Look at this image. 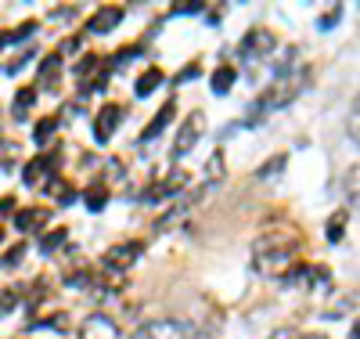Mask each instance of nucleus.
<instances>
[{
	"instance_id": "nucleus-1",
	"label": "nucleus",
	"mask_w": 360,
	"mask_h": 339,
	"mask_svg": "<svg viewBox=\"0 0 360 339\" xmlns=\"http://www.w3.org/2000/svg\"><path fill=\"white\" fill-rule=\"evenodd\" d=\"M295 249H299V235H285V238L266 235V238H259L252 245V267L259 274H270V278L288 274L292 260H295Z\"/></svg>"
},
{
	"instance_id": "nucleus-2",
	"label": "nucleus",
	"mask_w": 360,
	"mask_h": 339,
	"mask_svg": "<svg viewBox=\"0 0 360 339\" xmlns=\"http://www.w3.org/2000/svg\"><path fill=\"white\" fill-rule=\"evenodd\" d=\"M310 83V69H285L274 83L259 94V109H281L288 101H295V94Z\"/></svg>"
},
{
	"instance_id": "nucleus-3",
	"label": "nucleus",
	"mask_w": 360,
	"mask_h": 339,
	"mask_svg": "<svg viewBox=\"0 0 360 339\" xmlns=\"http://www.w3.org/2000/svg\"><path fill=\"white\" fill-rule=\"evenodd\" d=\"M202 127H205V112H191L184 123H180V130H176V141H173V159L180 156H188V152L198 144L202 137Z\"/></svg>"
},
{
	"instance_id": "nucleus-4",
	"label": "nucleus",
	"mask_w": 360,
	"mask_h": 339,
	"mask_svg": "<svg viewBox=\"0 0 360 339\" xmlns=\"http://www.w3.org/2000/svg\"><path fill=\"white\" fill-rule=\"evenodd\" d=\"M123 119H127V109H123V105H115V101L101 105L98 116H94V141H98V144H108L112 134H115V127H119Z\"/></svg>"
},
{
	"instance_id": "nucleus-5",
	"label": "nucleus",
	"mask_w": 360,
	"mask_h": 339,
	"mask_svg": "<svg viewBox=\"0 0 360 339\" xmlns=\"http://www.w3.org/2000/svg\"><path fill=\"white\" fill-rule=\"evenodd\" d=\"M270 51H274V37H270L266 29H249L245 40H242V47H238V54H242L245 66H252V61L266 58Z\"/></svg>"
},
{
	"instance_id": "nucleus-6",
	"label": "nucleus",
	"mask_w": 360,
	"mask_h": 339,
	"mask_svg": "<svg viewBox=\"0 0 360 339\" xmlns=\"http://www.w3.org/2000/svg\"><path fill=\"white\" fill-rule=\"evenodd\" d=\"M79 339H123V332L108 314H90L79 325Z\"/></svg>"
},
{
	"instance_id": "nucleus-7",
	"label": "nucleus",
	"mask_w": 360,
	"mask_h": 339,
	"mask_svg": "<svg viewBox=\"0 0 360 339\" xmlns=\"http://www.w3.org/2000/svg\"><path fill=\"white\" fill-rule=\"evenodd\" d=\"M141 257V242H123V245H112L105 253V267L112 274H123L127 267H134V260Z\"/></svg>"
},
{
	"instance_id": "nucleus-8",
	"label": "nucleus",
	"mask_w": 360,
	"mask_h": 339,
	"mask_svg": "<svg viewBox=\"0 0 360 339\" xmlns=\"http://www.w3.org/2000/svg\"><path fill=\"white\" fill-rule=\"evenodd\" d=\"M123 18H127V11H123V8L108 4V8H98V11H94V18L86 22V29H90V33H112V29H115L119 22H123Z\"/></svg>"
},
{
	"instance_id": "nucleus-9",
	"label": "nucleus",
	"mask_w": 360,
	"mask_h": 339,
	"mask_svg": "<svg viewBox=\"0 0 360 339\" xmlns=\"http://www.w3.org/2000/svg\"><path fill=\"white\" fill-rule=\"evenodd\" d=\"M173 116H176V109H173V101H166L162 109H159V116L152 119V123H148V127H144V134H141V141H155L166 127H169V123H173Z\"/></svg>"
},
{
	"instance_id": "nucleus-10",
	"label": "nucleus",
	"mask_w": 360,
	"mask_h": 339,
	"mask_svg": "<svg viewBox=\"0 0 360 339\" xmlns=\"http://www.w3.org/2000/svg\"><path fill=\"white\" fill-rule=\"evenodd\" d=\"M234 80H238V73H234L231 66H220L213 76H209V87H213V94H220V98H224L227 90L234 87Z\"/></svg>"
},
{
	"instance_id": "nucleus-11",
	"label": "nucleus",
	"mask_w": 360,
	"mask_h": 339,
	"mask_svg": "<svg viewBox=\"0 0 360 339\" xmlns=\"http://www.w3.org/2000/svg\"><path fill=\"white\" fill-rule=\"evenodd\" d=\"M159 87H162V73H159V69H148V73H141L134 94H137V98H148V94H152V90H159Z\"/></svg>"
},
{
	"instance_id": "nucleus-12",
	"label": "nucleus",
	"mask_w": 360,
	"mask_h": 339,
	"mask_svg": "<svg viewBox=\"0 0 360 339\" xmlns=\"http://www.w3.org/2000/svg\"><path fill=\"white\" fill-rule=\"evenodd\" d=\"M44 221H47L44 209H22L18 217H15V228L18 231H33V228H44Z\"/></svg>"
},
{
	"instance_id": "nucleus-13",
	"label": "nucleus",
	"mask_w": 360,
	"mask_h": 339,
	"mask_svg": "<svg viewBox=\"0 0 360 339\" xmlns=\"http://www.w3.org/2000/svg\"><path fill=\"white\" fill-rule=\"evenodd\" d=\"M47 170H51V163L47 159H33V163H29L25 170H22V180L29 184V188H33V184H40L44 177H47ZM51 180V177H47Z\"/></svg>"
},
{
	"instance_id": "nucleus-14",
	"label": "nucleus",
	"mask_w": 360,
	"mask_h": 339,
	"mask_svg": "<svg viewBox=\"0 0 360 339\" xmlns=\"http://www.w3.org/2000/svg\"><path fill=\"white\" fill-rule=\"evenodd\" d=\"M58 73H62V54H47V58L40 61V80H44V83H54Z\"/></svg>"
},
{
	"instance_id": "nucleus-15",
	"label": "nucleus",
	"mask_w": 360,
	"mask_h": 339,
	"mask_svg": "<svg viewBox=\"0 0 360 339\" xmlns=\"http://www.w3.org/2000/svg\"><path fill=\"white\" fill-rule=\"evenodd\" d=\"M37 33V22H25V25H18L15 33H4V44H15V40H25V37H33Z\"/></svg>"
},
{
	"instance_id": "nucleus-16",
	"label": "nucleus",
	"mask_w": 360,
	"mask_h": 339,
	"mask_svg": "<svg viewBox=\"0 0 360 339\" xmlns=\"http://www.w3.org/2000/svg\"><path fill=\"white\" fill-rule=\"evenodd\" d=\"M33 98H37V87H25V90H18V98H15V112L22 116L29 105H33Z\"/></svg>"
},
{
	"instance_id": "nucleus-17",
	"label": "nucleus",
	"mask_w": 360,
	"mask_h": 339,
	"mask_svg": "<svg viewBox=\"0 0 360 339\" xmlns=\"http://www.w3.org/2000/svg\"><path fill=\"white\" fill-rule=\"evenodd\" d=\"M105 202H108V192L105 188H90L86 192V206L90 209H105Z\"/></svg>"
},
{
	"instance_id": "nucleus-18",
	"label": "nucleus",
	"mask_w": 360,
	"mask_h": 339,
	"mask_svg": "<svg viewBox=\"0 0 360 339\" xmlns=\"http://www.w3.org/2000/svg\"><path fill=\"white\" fill-rule=\"evenodd\" d=\"M62 242H65V228H58V231H51V235L44 238V245H40V249H44V253H54Z\"/></svg>"
},
{
	"instance_id": "nucleus-19",
	"label": "nucleus",
	"mask_w": 360,
	"mask_h": 339,
	"mask_svg": "<svg viewBox=\"0 0 360 339\" xmlns=\"http://www.w3.org/2000/svg\"><path fill=\"white\" fill-rule=\"evenodd\" d=\"M281 170H285V156H274V163H270V166H259V173H256V177H259V180H266V177H278Z\"/></svg>"
},
{
	"instance_id": "nucleus-20",
	"label": "nucleus",
	"mask_w": 360,
	"mask_h": 339,
	"mask_svg": "<svg viewBox=\"0 0 360 339\" xmlns=\"http://www.w3.org/2000/svg\"><path fill=\"white\" fill-rule=\"evenodd\" d=\"M342 224H346V213H335L332 224H328V238L332 242H342Z\"/></svg>"
},
{
	"instance_id": "nucleus-21",
	"label": "nucleus",
	"mask_w": 360,
	"mask_h": 339,
	"mask_svg": "<svg viewBox=\"0 0 360 339\" xmlns=\"http://www.w3.org/2000/svg\"><path fill=\"white\" fill-rule=\"evenodd\" d=\"M339 18H342V8L335 4L328 15H321V22H317V25H321V29H335V25H339Z\"/></svg>"
},
{
	"instance_id": "nucleus-22",
	"label": "nucleus",
	"mask_w": 360,
	"mask_h": 339,
	"mask_svg": "<svg viewBox=\"0 0 360 339\" xmlns=\"http://www.w3.org/2000/svg\"><path fill=\"white\" fill-rule=\"evenodd\" d=\"M54 123H58V119H40L37 130H33V137H37V141H47V137L54 134Z\"/></svg>"
},
{
	"instance_id": "nucleus-23",
	"label": "nucleus",
	"mask_w": 360,
	"mask_h": 339,
	"mask_svg": "<svg viewBox=\"0 0 360 339\" xmlns=\"http://www.w3.org/2000/svg\"><path fill=\"white\" fill-rule=\"evenodd\" d=\"M205 173L213 177V180H220V177H224V156H220V152H213V166H209Z\"/></svg>"
},
{
	"instance_id": "nucleus-24",
	"label": "nucleus",
	"mask_w": 360,
	"mask_h": 339,
	"mask_svg": "<svg viewBox=\"0 0 360 339\" xmlns=\"http://www.w3.org/2000/svg\"><path fill=\"white\" fill-rule=\"evenodd\" d=\"M198 11H205L202 4H180V8H173V15H198Z\"/></svg>"
},
{
	"instance_id": "nucleus-25",
	"label": "nucleus",
	"mask_w": 360,
	"mask_h": 339,
	"mask_svg": "<svg viewBox=\"0 0 360 339\" xmlns=\"http://www.w3.org/2000/svg\"><path fill=\"white\" fill-rule=\"evenodd\" d=\"M195 76H198V61H191V66H188L184 73H180V80H184V83H188V80H195Z\"/></svg>"
},
{
	"instance_id": "nucleus-26",
	"label": "nucleus",
	"mask_w": 360,
	"mask_h": 339,
	"mask_svg": "<svg viewBox=\"0 0 360 339\" xmlns=\"http://www.w3.org/2000/svg\"><path fill=\"white\" fill-rule=\"evenodd\" d=\"M58 202H62V206H72V202H76V192H62V195H58Z\"/></svg>"
},
{
	"instance_id": "nucleus-27",
	"label": "nucleus",
	"mask_w": 360,
	"mask_h": 339,
	"mask_svg": "<svg viewBox=\"0 0 360 339\" xmlns=\"http://www.w3.org/2000/svg\"><path fill=\"white\" fill-rule=\"evenodd\" d=\"M72 15H76V8H58L54 11V18H72Z\"/></svg>"
},
{
	"instance_id": "nucleus-28",
	"label": "nucleus",
	"mask_w": 360,
	"mask_h": 339,
	"mask_svg": "<svg viewBox=\"0 0 360 339\" xmlns=\"http://www.w3.org/2000/svg\"><path fill=\"white\" fill-rule=\"evenodd\" d=\"M76 51H79V40H69V44L62 47V54H76Z\"/></svg>"
},
{
	"instance_id": "nucleus-29",
	"label": "nucleus",
	"mask_w": 360,
	"mask_h": 339,
	"mask_svg": "<svg viewBox=\"0 0 360 339\" xmlns=\"http://www.w3.org/2000/svg\"><path fill=\"white\" fill-rule=\"evenodd\" d=\"M15 209V199H0V213H11Z\"/></svg>"
},
{
	"instance_id": "nucleus-30",
	"label": "nucleus",
	"mask_w": 360,
	"mask_h": 339,
	"mask_svg": "<svg viewBox=\"0 0 360 339\" xmlns=\"http://www.w3.org/2000/svg\"><path fill=\"white\" fill-rule=\"evenodd\" d=\"M22 253H25V249H22V245H18V249H11V257H8V264H18V260H22Z\"/></svg>"
},
{
	"instance_id": "nucleus-31",
	"label": "nucleus",
	"mask_w": 360,
	"mask_h": 339,
	"mask_svg": "<svg viewBox=\"0 0 360 339\" xmlns=\"http://www.w3.org/2000/svg\"><path fill=\"white\" fill-rule=\"evenodd\" d=\"M299 339H328L324 332H307V335H299Z\"/></svg>"
},
{
	"instance_id": "nucleus-32",
	"label": "nucleus",
	"mask_w": 360,
	"mask_h": 339,
	"mask_svg": "<svg viewBox=\"0 0 360 339\" xmlns=\"http://www.w3.org/2000/svg\"><path fill=\"white\" fill-rule=\"evenodd\" d=\"M188 339H213V335H202V332H191Z\"/></svg>"
},
{
	"instance_id": "nucleus-33",
	"label": "nucleus",
	"mask_w": 360,
	"mask_h": 339,
	"mask_svg": "<svg viewBox=\"0 0 360 339\" xmlns=\"http://www.w3.org/2000/svg\"><path fill=\"white\" fill-rule=\"evenodd\" d=\"M0 47H4V33H0Z\"/></svg>"
},
{
	"instance_id": "nucleus-34",
	"label": "nucleus",
	"mask_w": 360,
	"mask_h": 339,
	"mask_svg": "<svg viewBox=\"0 0 360 339\" xmlns=\"http://www.w3.org/2000/svg\"><path fill=\"white\" fill-rule=\"evenodd\" d=\"M0 242H4V231H0Z\"/></svg>"
}]
</instances>
